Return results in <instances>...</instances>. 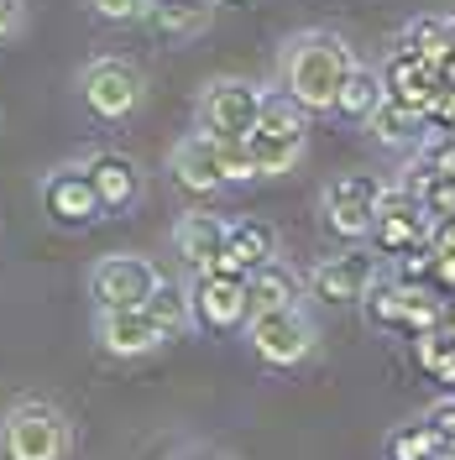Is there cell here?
I'll use <instances>...</instances> for the list:
<instances>
[{"instance_id":"obj_5","label":"cell","mask_w":455,"mask_h":460,"mask_svg":"<svg viewBox=\"0 0 455 460\" xmlns=\"http://www.w3.org/2000/svg\"><path fill=\"white\" fill-rule=\"evenodd\" d=\"M267 84L241 79V74H220L194 94V131L215 137V142H246V131L256 126Z\"/></svg>"},{"instance_id":"obj_1","label":"cell","mask_w":455,"mask_h":460,"mask_svg":"<svg viewBox=\"0 0 455 460\" xmlns=\"http://www.w3.org/2000/svg\"><path fill=\"white\" fill-rule=\"evenodd\" d=\"M356 63H361V58H356V48L345 42L341 31L304 27L278 48V79H272V84L288 89L309 115H335L341 89H345V79L356 74Z\"/></svg>"},{"instance_id":"obj_2","label":"cell","mask_w":455,"mask_h":460,"mask_svg":"<svg viewBox=\"0 0 455 460\" xmlns=\"http://www.w3.org/2000/svg\"><path fill=\"white\" fill-rule=\"evenodd\" d=\"M168 172L178 189L189 194H220V189H236V183H256V168L246 157L241 142H215L204 131H189L168 146Z\"/></svg>"},{"instance_id":"obj_25","label":"cell","mask_w":455,"mask_h":460,"mask_svg":"<svg viewBox=\"0 0 455 460\" xmlns=\"http://www.w3.org/2000/svg\"><path fill=\"white\" fill-rule=\"evenodd\" d=\"M147 309H152V319H157V324L168 330L173 341L194 330V304H189V283H168V278H163V283L152 288Z\"/></svg>"},{"instance_id":"obj_6","label":"cell","mask_w":455,"mask_h":460,"mask_svg":"<svg viewBox=\"0 0 455 460\" xmlns=\"http://www.w3.org/2000/svg\"><path fill=\"white\" fill-rule=\"evenodd\" d=\"M246 345L262 367L272 372H288V367H304L319 345V330L304 304H288V309H262V314L246 319Z\"/></svg>"},{"instance_id":"obj_14","label":"cell","mask_w":455,"mask_h":460,"mask_svg":"<svg viewBox=\"0 0 455 460\" xmlns=\"http://www.w3.org/2000/svg\"><path fill=\"white\" fill-rule=\"evenodd\" d=\"M371 324H408V330H434L440 324V304H429V293L408 278H377L371 293L361 298Z\"/></svg>"},{"instance_id":"obj_10","label":"cell","mask_w":455,"mask_h":460,"mask_svg":"<svg viewBox=\"0 0 455 460\" xmlns=\"http://www.w3.org/2000/svg\"><path fill=\"white\" fill-rule=\"evenodd\" d=\"M163 283V272L137 252H105L89 267V298L94 309H142L152 288Z\"/></svg>"},{"instance_id":"obj_26","label":"cell","mask_w":455,"mask_h":460,"mask_svg":"<svg viewBox=\"0 0 455 460\" xmlns=\"http://www.w3.org/2000/svg\"><path fill=\"white\" fill-rule=\"evenodd\" d=\"M445 450L451 445L440 439V429L429 419H419V424H408V429H398L388 439V460H440Z\"/></svg>"},{"instance_id":"obj_9","label":"cell","mask_w":455,"mask_h":460,"mask_svg":"<svg viewBox=\"0 0 455 460\" xmlns=\"http://www.w3.org/2000/svg\"><path fill=\"white\" fill-rule=\"evenodd\" d=\"M377 278H382L377 252H367L356 241L351 252H335V257L314 261L309 272H304V293H309L314 304H325V309H341V304H361Z\"/></svg>"},{"instance_id":"obj_28","label":"cell","mask_w":455,"mask_h":460,"mask_svg":"<svg viewBox=\"0 0 455 460\" xmlns=\"http://www.w3.org/2000/svg\"><path fill=\"white\" fill-rule=\"evenodd\" d=\"M27 37V0H0V48Z\"/></svg>"},{"instance_id":"obj_12","label":"cell","mask_w":455,"mask_h":460,"mask_svg":"<svg viewBox=\"0 0 455 460\" xmlns=\"http://www.w3.org/2000/svg\"><path fill=\"white\" fill-rule=\"evenodd\" d=\"M189 304H194V330H215V335H226V330H246V319H252L246 278L220 272V267H210V272H194V278H189Z\"/></svg>"},{"instance_id":"obj_23","label":"cell","mask_w":455,"mask_h":460,"mask_svg":"<svg viewBox=\"0 0 455 460\" xmlns=\"http://www.w3.org/2000/svg\"><path fill=\"white\" fill-rule=\"evenodd\" d=\"M388 100V79H382V68H371V63H356V74L345 79L341 89V105H335V115L341 120H351V126H367L371 111Z\"/></svg>"},{"instance_id":"obj_8","label":"cell","mask_w":455,"mask_h":460,"mask_svg":"<svg viewBox=\"0 0 455 460\" xmlns=\"http://www.w3.org/2000/svg\"><path fill=\"white\" fill-rule=\"evenodd\" d=\"M377 199H382V178L371 172H341L319 189V220L335 241H371L377 226Z\"/></svg>"},{"instance_id":"obj_19","label":"cell","mask_w":455,"mask_h":460,"mask_svg":"<svg viewBox=\"0 0 455 460\" xmlns=\"http://www.w3.org/2000/svg\"><path fill=\"white\" fill-rule=\"evenodd\" d=\"M278 257V230L267 226V220H252V215H241V220H230V235H226V252H220V272H236V278H246L256 272L262 261Z\"/></svg>"},{"instance_id":"obj_3","label":"cell","mask_w":455,"mask_h":460,"mask_svg":"<svg viewBox=\"0 0 455 460\" xmlns=\"http://www.w3.org/2000/svg\"><path fill=\"white\" fill-rule=\"evenodd\" d=\"M74 89H79L85 111L100 126H120V120H131V115L142 111L147 74H142V63H131L126 53H94L89 63H79Z\"/></svg>"},{"instance_id":"obj_11","label":"cell","mask_w":455,"mask_h":460,"mask_svg":"<svg viewBox=\"0 0 455 460\" xmlns=\"http://www.w3.org/2000/svg\"><path fill=\"white\" fill-rule=\"evenodd\" d=\"M37 194H42L48 220H58L63 230H85V226H100L105 220V204L94 194L85 163H58V168H48L42 183H37Z\"/></svg>"},{"instance_id":"obj_15","label":"cell","mask_w":455,"mask_h":460,"mask_svg":"<svg viewBox=\"0 0 455 460\" xmlns=\"http://www.w3.org/2000/svg\"><path fill=\"white\" fill-rule=\"evenodd\" d=\"M226 235H230V220L215 215V209H183L173 220V257L183 261L189 272H210L220 252H226Z\"/></svg>"},{"instance_id":"obj_29","label":"cell","mask_w":455,"mask_h":460,"mask_svg":"<svg viewBox=\"0 0 455 460\" xmlns=\"http://www.w3.org/2000/svg\"><path fill=\"white\" fill-rule=\"evenodd\" d=\"M429 126L434 131H445V137H455V89L445 84V94L434 100V111H429Z\"/></svg>"},{"instance_id":"obj_22","label":"cell","mask_w":455,"mask_h":460,"mask_svg":"<svg viewBox=\"0 0 455 460\" xmlns=\"http://www.w3.org/2000/svg\"><path fill=\"white\" fill-rule=\"evenodd\" d=\"M393 48L419 53V58H429V63H440V68H445V58L455 53L451 16H408V22L398 27V37H393Z\"/></svg>"},{"instance_id":"obj_21","label":"cell","mask_w":455,"mask_h":460,"mask_svg":"<svg viewBox=\"0 0 455 460\" xmlns=\"http://www.w3.org/2000/svg\"><path fill=\"white\" fill-rule=\"evenodd\" d=\"M367 131H371L382 146H419L429 131H434V126H429L424 111H414V105H403V100H393V94H388V100L371 111Z\"/></svg>"},{"instance_id":"obj_31","label":"cell","mask_w":455,"mask_h":460,"mask_svg":"<svg viewBox=\"0 0 455 460\" xmlns=\"http://www.w3.org/2000/svg\"><path fill=\"white\" fill-rule=\"evenodd\" d=\"M230 5H241V0H230Z\"/></svg>"},{"instance_id":"obj_18","label":"cell","mask_w":455,"mask_h":460,"mask_svg":"<svg viewBox=\"0 0 455 460\" xmlns=\"http://www.w3.org/2000/svg\"><path fill=\"white\" fill-rule=\"evenodd\" d=\"M210 22H215V0H147V16H142V27L157 42H173V48L200 42Z\"/></svg>"},{"instance_id":"obj_27","label":"cell","mask_w":455,"mask_h":460,"mask_svg":"<svg viewBox=\"0 0 455 460\" xmlns=\"http://www.w3.org/2000/svg\"><path fill=\"white\" fill-rule=\"evenodd\" d=\"M85 5L100 22H111V27H131V22L147 16V0H85Z\"/></svg>"},{"instance_id":"obj_17","label":"cell","mask_w":455,"mask_h":460,"mask_svg":"<svg viewBox=\"0 0 455 460\" xmlns=\"http://www.w3.org/2000/svg\"><path fill=\"white\" fill-rule=\"evenodd\" d=\"M382 79H388V94H393V100H403V105H414V111H424V115L434 111V100L445 94V68L429 63V58H419V53H403V48L388 53Z\"/></svg>"},{"instance_id":"obj_4","label":"cell","mask_w":455,"mask_h":460,"mask_svg":"<svg viewBox=\"0 0 455 460\" xmlns=\"http://www.w3.org/2000/svg\"><path fill=\"white\" fill-rule=\"evenodd\" d=\"M74 424L48 398H22L0 413V460H68Z\"/></svg>"},{"instance_id":"obj_7","label":"cell","mask_w":455,"mask_h":460,"mask_svg":"<svg viewBox=\"0 0 455 460\" xmlns=\"http://www.w3.org/2000/svg\"><path fill=\"white\" fill-rule=\"evenodd\" d=\"M371 241H377L382 257H408V252H424L429 241H434V215H429V204L403 178L398 183H382Z\"/></svg>"},{"instance_id":"obj_30","label":"cell","mask_w":455,"mask_h":460,"mask_svg":"<svg viewBox=\"0 0 455 460\" xmlns=\"http://www.w3.org/2000/svg\"><path fill=\"white\" fill-rule=\"evenodd\" d=\"M424 419L434 424V429H440V439H445V445H455V398L434 402V408H429Z\"/></svg>"},{"instance_id":"obj_16","label":"cell","mask_w":455,"mask_h":460,"mask_svg":"<svg viewBox=\"0 0 455 460\" xmlns=\"http://www.w3.org/2000/svg\"><path fill=\"white\" fill-rule=\"evenodd\" d=\"M79 163L89 168V183H94V194L105 204V215H126V209L142 204V168H137V157L100 146V152H89Z\"/></svg>"},{"instance_id":"obj_32","label":"cell","mask_w":455,"mask_h":460,"mask_svg":"<svg viewBox=\"0 0 455 460\" xmlns=\"http://www.w3.org/2000/svg\"><path fill=\"white\" fill-rule=\"evenodd\" d=\"M451 450H455V445H451Z\"/></svg>"},{"instance_id":"obj_24","label":"cell","mask_w":455,"mask_h":460,"mask_svg":"<svg viewBox=\"0 0 455 460\" xmlns=\"http://www.w3.org/2000/svg\"><path fill=\"white\" fill-rule=\"evenodd\" d=\"M246 157H252L256 178H288V172L304 163L309 142H288V137H262V131H246Z\"/></svg>"},{"instance_id":"obj_20","label":"cell","mask_w":455,"mask_h":460,"mask_svg":"<svg viewBox=\"0 0 455 460\" xmlns=\"http://www.w3.org/2000/svg\"><path fill=\"white\" fill-rule=\"evenodd\" d=\"M246 298H252V314L304 304V278H299L283 257H272V261H262L256 272H246Z\"/></svg>"},{"instance_id":"obj_13","label":"cell","mask_w":455,"mask_h":460,"mask_svg":"<svg viewBox=\"0 0 455 460\" xmlns=\"http://www.w3.org/2000/svg\"><path fill=\"white\" fill-rule=\"evenodd\" d=\"M94 341L111 361H147L173 341L168 330L152 319V309H94Z\"/></svg>"}]
</instances>
